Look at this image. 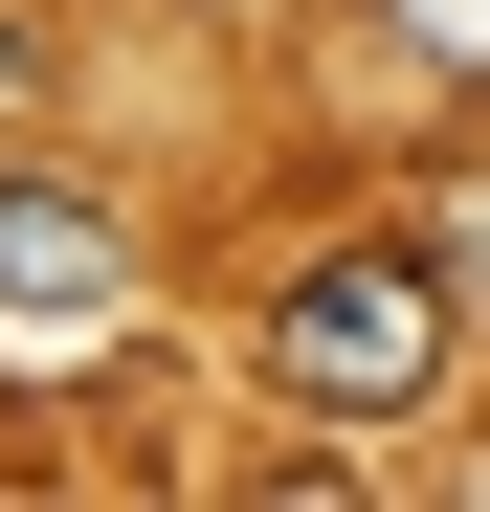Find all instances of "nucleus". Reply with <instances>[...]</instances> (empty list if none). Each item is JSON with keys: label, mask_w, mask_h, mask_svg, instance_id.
<instances>
[{"label": "nucleus", "mask_w": 490, "mask_h": 512, "mask_svg": "<svg viewBox=\"0 0 490 512\" xmlns=\"http://www.w3.org/2000/svg\"><path fill=\"white\" fill-rule=\"evenodd\" d=\"M446 268H424V223L401 245H312V268L268 290V379H290V423H424L446 401Z\"/></svg>", "instance_id": "obj_1"}, {"label": "nucleus", "mask_w": 490, "mask_h": 512, "mask_svg": "<svg viewBox=\"0 0 490 512\" xmlns=\"http://www.w3.org/2000/svg\"><path fill=\"white\" fill-rule=\"evenodd\" d=\"M0 312L23 334H112L134 312V223L67 201V179H0Z\"/></svg>", "instance_id": "obj_2"}, {"label": "nucleus", "mask_w": 490, "mask_h": 512, "mask_svg": "<svg viewBox=\"0 0 490 512\" xmlns=\"http://www.w3.org/2000/svg\"><path fill=\"white\" fill-rule=\"evenodd\" d=\"M424 268H446V312H468V334H490V179H468V201H446V223H424Z\"/></svg>", "instance_id": "obj_3"}, {"label": "nucleus", "mask_w": 490, "mask_h": 512, "mask_svg": "<svg viewBox=\"0 0 490 512\" xmlns=\"http://www.w3.org/2000/svg\"><path fill=\"white\" fill-rule=\"evenodd\" d=\"M401 23H424V45H490V0H401Z\"/></svg>", "instance_id": "obj_4"}]
</instances>
